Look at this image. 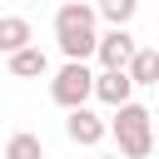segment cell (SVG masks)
Returning <instances> with one entry per match:
<instances>
[{"label":"cell","mask_w":159,"mask_h":159,"mask_svg":"<svg viewBox=\"0 0 159 159\" xmlns=\"http://www.w3.org/2000/svg\"><path fill=\"white\" fill-rule=\"evenodd\" d=\"M55 40L65 50V60H89L94 45H99V30H94V5H75L65 0L55 10Z\"/></svg>","instance_id":"cell-1"},{"label":"cell","mask_w":159,"mask_h":159,"mask_svg":"<svg viewBox=\"0 0 159 159\" xmlns=\"http://www.w3.org/2000/svg\"><path fill=\"white\" fill-rule=\"evenodd\" d=\"M109 134L119 139V159H149L154 154V114L144 104H119L109 119Z\"/></svg>","instance_id":"cell-2"},{"label":"cell","mask_w":159,"mask_h":159,"mask_svg":"<svg viewBox=\"0 0 159 159\" xmlns=\"http://www.w3.org/2000/svg\"><path fill=\"white\" fill-rule=\"evenodd\" d=\"M89 94H94V75H89V65H84V60H65V70L50 80V99H55L60 109H80Z\"/></svg>","instance_id":"cell-3"},{"label":"cell","mask_w":159,"mask_h":159,"mask_svg":"<svg viewBox=\"0 0 159 159\" xmlns=\"http://www.w3.org/2000/svg\"><path fill=\"white\" fill-rule=\"evenodd\" d=\"M134 50H139V45H134V35H129V30H114V25H109V30L99 35V45H94V60H99L104 70H129Z\"/></svg>","instance_id":"cell-4"},{"label":"cell","mask_w":159,"mask_h":159,"mask_svg":"<svg viewBox=\"0 0 159 159\" xmlns=\"http://www.w3.org/2000/svg\"><path fill=\"white\" fill-rule=\"evenodd\" d=\"M65 134H70L75 144H89V149H94V144L109 134V119H99L94 109H84V104H80V109H70V119H65Z\"/></svg>","instance_id":"cell-5"},{"label":"cell","mask_w":159,"mask_h":159,"mask_svg":"<svg viewBox=\"0 0 159 159\" xmlns=\"http://www.w3.org/2000/svg\"><path fill=\"white\" fill-rule=\"evenodd\" d=\"M129 94H134V80H129L124 70H99V75H94V99H99V104L119 109V104H129Z\"/></svg>","instance_id":"cell-6"},{"label":"cell","mask_w":159,"mask_h":159,"mask_svg":"<svg viewBox=\"0 0 159 159\" xmlns=\"http://www.w3.org/2000/svg\"><path fill=\"white\" fill-rule=\"evenodd\" d=\"M45 70H50V60H45L40 45H25V50L10 55V75H20V80H40Z\"/></svg>","instance_id":"cell-7"},{"label":"cell","mask_w":159,"mask_h":159,"mask_svg":"<svg viewBox=\"0 0 159 159\" xmlns=\"http://www.w3.org/2000/svg\"><path fill=\"white\" fill-rule=\"evenodd\" d=\"M30 45V20L20 15H0V55H15Z\"/></svg>","instance_id":"cell-8"},{"label":"cell","mask_w":159,"mask_h":159,"mask_svg":"<svg viewBox=\"0 0 159 159\" xmlns=\"http://www.w3.org/2000/svg\"><path fill=\"white\" fill-rule=\"evenodd\" d=\"M134 84H159V50H134L129 70H124Z\"/></svg>","instance_id":"cell-9"},{"label":"cell","mask_w":159,"mask_h":159,"mask_svg":"<svg viewBox=\"0 0 159 159\" xmlns=\"http://www.w3.org/2000/svg\"><path fill=\"white\" fill-rule=\"evenodd\" d=\"M134 10H139V0H99V5H94V15H104L114 30H129Z\"/></svg>","instance_id":"cell-10"},{"label":"cell","mask_w":159,"mask_h":159,"mask_svg":"<svg viewBox=\"0 0 159 159\" xmlns=\"http://www.w3.org/2000/svg\"><path fill=\"white\" fill-rule=\"evenodd\" d=\"M0 159H45L40 134H10V144H5V154H0Z\"/></svg>","instance_id":"cell-11"},{"label":"cell","mask_w":159,"mask_h":159,"mask_svg":"<svg viewBox=\"0 0 159 159\" xmlns=\"http://www.w3.org/2000/svg\"><path fill=\"white\" fill-rule=\"evenodd\" d=\"M99 159H119V154H99Z\"/></svg>","instance_id":"cell-12"},{"label":"cell","mask_w":159,"mask_h":159,"mask_svg":"<svg viewBox=\"0 0 159 159\" xmlns=\"http://www.w3.org/2000/svg\"><path fill=\"white\" fill-rule=\"evenodd\" d=\"M154 144H159V124H154Z\"/></svg>","instance_id":"cell-13"},{"label":"cell","mask_w":159,"mask_h":159,"mask_svg":"<svg viewBox=\"0 0 159 159\" xmlns=\"http://www.w3.org/2000/svg\"><path fill=\"white\" fill-rule=\"evenodd\" d=\"M75 5H89V0H75Z\"/></svg>","instance_id":"cell-14"},{"label":"cell","mask_w":159,"mask_h":159,"mask_svg":"<svg viewBox=\"0 0 159 159\" xmlns=\"http://www.w3.org/2000/svg\"><path fill=\"white\" fill-rule=\"evenodd\" d=\"M25 5H35V0H25Z\"/></svg>","instance_id":"cell-15"}]
</instances>
